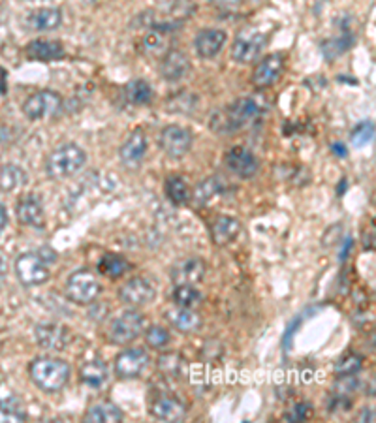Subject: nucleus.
<instances>
[{
  "mask_svg": "<svg viewBox=\"0 0 376 423\" xmlns=\"http://www.w3.org/2000/svg\"><path fill=\"white\" fill-rule=\"evenodd\" d=\"M284 74V55L282 53H271L260 58L256 68L252 72V85L256 89H268L273 87Z\"/></svg>",
  "mask_w": 376,
  "mask_h": 423,
  "instance_id": "9b49d317",
  "label": "nucleus"
},
{
  "mask_svg": "<svg viewBox=\"0 0 376 423\" xmlns=\"http://www.w3.org/2000/svg\"><path fill=\"white\" fill-rule=\"evenodd\" d=\"M102 282L89 269H77L70 274L64 284L66 298L75 305H91L94 303L102 293Z\"/></svg>",
  "mask_w": 376,
  "mask_h": 423,
  "instance_id": "39448f33",
  "label": "nucleus"
},
{
  "mask_svg": "<svg viewBox=\"0 0 376 423\" xmlns=\"http://www.w3.org/2000/svg\"><path fill=\"white\" fill-rule=\"evenodd\" d=\"M164 190L168 200H170L173 206H184V203H188V200L192 198V192H190L187 181H184L181 175L168 177V181H165L164 184Z\"/></svg>",
  "mask_w": 376,
  "mask_h": 423,
  "instance_id": "c756f323",
  "label": "nucleus"
},
{
  "mask_svg": "<svg viewBox=\"0 0 376 423\" xmlns=\"http://www.w3.org/2000/svg\"><path fill=\"white\" fill-rule=\"evenodd\" d=\"M198 106V96L190 94V92H181L168 102V109L175 111V113H192Z\"/></svg>",
  "mask_w": 376,
  "mask_h": 423,
  "instance_id": "4c0bfd02",
  "label": "nucleus"
},
{
  "mask_svg": "<svg viewBox=\"0 0 376 423\" xmlns=\"http://www.w3.org/2000/svg\"><path fill=\"white\" fill-rule=\"evenodd\" d=\"M19 222L25 226H32V228H44L46 224V213H44V201L40 196L27 194L19 198L18 206H15Z\"/></svg>",
  "mask_w": 376,
  "mask_h": 423,
  "instance_id": "f3484780",
  "label": "nucleus"
},
{
  "mask_svg": "<svg viewBox=\"0 0 376 423\" xmlns=\"http://www.w3.org/2000/svg\"><path fill=\"white\" fill-rule=\"evenodd\" d=\"M63 23V13L58 8H38L27 15L25 25L30 32H49L61 27Z\"/></svg>",
  "mask_w": 376,
  "mask_h": 423,
  "instance_id": "412c9836",
  "label": "nucleus"
},
{
  "mask_svg": "<svg viewBox=\"0 0 376 423\" xmlns=\"http://www.w3.org/2000/svg\"><path fill=\"white\" fill-rule=\"evenodd\" d=\"M87 164V153L77 144H63L47 155L46 172L49 179H68L80 173Z\"/></svg>",
  "mask_w": 376,
  "mask_h": 423,
  "instance_id": "20e7f679",
  "label": "nucleus"
},
{
  "mask_svg": "<svg viewBox=\"0 0 376 423\" xmlns=\"http://www.w3.org/2000/svg\"><path fill=\"white\" fill-rule=\"evenodd\" d=\"M30 380L46 393H55L68 384L72 369L61 358H36L29 365Z\"/></svg>",
  "mask_w": 376,
  "mask_h": 423,
  "instance_id": "7ed1b4c3",
  "label": "nucleus"
},
{
  "mask_svg": "<svg viewBox=\"0 0 376 423\" xmlns=\"http://www.w3.org/2000/svg\"><path fill=\"white\" fill-rule=\"evenodd\" d=\"M27 183H29V175L15 164H6V166L0 168V190L13 192Z\"/></svg>",
  "mask_w": 376,
  "mask_h": 423,
  "instance_id": "cd10ccee",
  "label": "nucleus"
},
{
  "mask_svg": "<svg viewBox=\"0 0 376 423\" xmlns=\"http://www.w3.org/2000/svg\"><path fill=\"white\" fill-rule=\"evenodd\" d=\"M35 341L38 346L51 352H63L72 341V329L63 324H40L35 327Z\"/></svg>",
  "mask_w": 376,
  "mask_h": 423,
  "instance_id": "ddd939ff",
  "label": "nucleus"
},
{
  "mask_svg": "<svg viewBox=\"0 0 376 423\" xmlns=\"http://www.w3.org/2000/svg\"><path fill=\"white\" fill-rule=\"evenodd\" d=\"M57 262V252L51 248H40L36 252H25L15 260V274L25 288L42 286L49 280V265Z\"/></svg>",
  "mask_w": 376,
  "mask_h": 423,
  "instance_id": "f03ea898",
  "label": "nucleus"
},
{
  "mask_svg": "<svg viewBox=\"0 0 376 423\" xmlns=\"http://www.w3.org/2000/svg\"><path fill=\"white\" fill-rule=\"evenodd\" d=\"M151 416L160 422H179L187 416V405L173 395H160L151 405Z\"/></svg>",
  "mask_w": 376,
  "mask_h": 423,
  "instance_id": "6ab92c4d",
  "label": "nucleus"
},
{
  "mask_svg": "<svg viewBox=\"0 0 376 423\" xmlns=\"http://www.w3.org/2000/svg\"><path fill=\"white\" fill-rule=\"evenodd\" d=\"M192 70L190 58L179 49H168V51L160 57V74L168 83H177V81L184 80Z\"/></svg>",
  "mask_w": 376,
  "mask_h": 423,
  "instance_id": "dca6fc26",
  "label": "nucleus"
},
{
  "mask_svg": "<svg viewBox=\"0 0 376 423\" xmlns=\"http://www.w3.org/2000/svg\"><path fill=\"white\" fill-rule=\"evenodd\" d=\"M171 299L177 307H184V309H194L203 301V296L194 284H175Z\"/></svg>",
  "mask_w": 376,
  "mask_h": 423,
  "instance_id": "c85d7f7f",
  "label": "nucleus"
},
{
  "mask_svg": "<svg viewBox=\"0 0 376 423\" xmlns=\"http://www.w3.org/2000/svg\"><path fill=\"white\" fill-rule=\"evenodd\" d=\"M352 246H353V241L352 239H344V245H342L341 248V260L344 262L348 258V254H350V251H352Z\"/></svg>",
  "mask_w": 376,
  "mask_h": 423,
  "instance_id": "a18cd8bd",
  "label": "nucleus"
},
{
  "mask_svg": "<svg viewBox=\"0 0 376 423\" xmlns=\"http://www.w3.org/2000/svg\"><path fill=\"white\" fill-rule=\"evenodd\" d=\"M228 42V34L220 29H203L194 38V49L198 57L213 58L223 51V47Z\"/></svg>",
  "mask_w": 376,
  "mask_h": 423,
  "instance_id": "a211bd4d",
  "label": "nucleus"
},
{
  "mask_svg": "<svg viewBox=\"0 0 376 423\" xmlns=\"http://www.w3.org/2000/svg\"><path fill=\"white\" fill-rule=\"evenodd\" d=\"M209 4L220 12H234L243 4V0H209Z\"/></svg>",
  "mask_w": 376,
  "mask_h": 423,
  "instance_id": "79ce46f5",
  "label": "nucleus"
},
{
  "mask_svg": "<svg viewBox=\"0 0 376 423\" xmlns=\"http://www.w3.org/2000/svg\"><path fill=\"white\" fill-rule=\"evenodd\" d=\"M154 296H156V290L143 277H132L119 290L120 303L128 309H139V307L151 305L154 301Z\"/></svg>",
  "mask_w": 376,
  "mask_h": 423,
  "instance_id": "9d476101",
  "label": "nucleus"
},
{
  "mask_svg": "<svg viewBox=\"0 0 376 423\" xmlns=\"http://www.w3.org/2000/svg\"><path fill=\"white\" fill-rule=\"evenodd\" d=\"M220 192H223V179L209 177L206 179V181H201V183L196 187L194 200L198 206H206L213 198H217Z\"/></svg>",
  "mask_w": 376,
  "mask_h": 423,
  "instance_id": "f704fd0d",
  "label": "nucleus"
},
{
  "mask_svg": "<svg viewBox=\"0 0 376 423\" xmlns=\"http://www.w3.org/2000/svg\"><path fill=\"white\" fill-rule=\"evenodd\" d=\"M182 358L175 352H170V354H164L158 358V369L164 372L165 377H179L182 371Z\"/></svg>",
  "mask_w": 376,
  "mask_h": 423,
  "instance_id": "58836bf2",
  "label": "nucleus"
},
{
  "mask_svg": "<svg viewBox=\"0 0 376 423\" xmlns=\"http://www.w3.org/2000/svg\"><path fill=\"white\" fill-rule=\"evenodd\" d=\"M372 136H375V122L372 120H361L359 125L353 126L350 141H352L353 147H363L369 141H372Z\"/></svg>",
  "mask_w": 376,
  "mask_h": 423,
  "instance_id": "c9c22d12",
  "label": "nucleus"
},
{
  "mask_svg": "<svg viewBox=\"0 0 376 423\" xmlns=\"http://www.w3.org/2000/svg\"><path fill=\"white\" fill-rule=\"evenodd\" d=\"M170 341H171L170 332L164 329V327L149 326L147 329H145V343H147V346H151V348L154 350L165 348V346L170 344Z\"/></svg>",
  "mask_w": 376,
  "mask_h": 423,
  "instance_id": "e433bc0d",
  "label": "nucleus"
},
{
  "mask_svg": "<svg viewBox=\"0 0 376 423\" xmlns=\"http://www.w3.org/2000/svg\"><path fill=\"white\" fill-rule=\"evenodd\" d=\"M145 153H147V136H145V132L142 128H136L130 136L126 137L125 144L120 145V160L128 164V166H132V164H137V162L142 160Z\"/></svg>",
  "mask_w": 376,
  "mask_h": 423,
  "instance_id": "5701e85b",
  "label": "nucleus"
},
{
  "mask_svg": "<svg viewBox=\"0 0 376 423\" xmlns=\"http://www.w3.org/2000/svg\"><path fill=\"white\" fill-rule=\"evenodd\" d=\"M66 55V49L57 40H35L25 47V57L35 63H53L61 61Z\"/></svg>",
  "mask_w": 376,
  "mask_h": 423,
  "instance_id": "aec40b11",
  "label": "nucleus"
},
{
  "mask_svg": "<svg viewBox=\"0 0 376 423\" xmlns=\"http://www.w3.org/2000/svg\"><path fill=\"white\" fill-rule=\"evenodd\" d=\"M265 42H268V38L262 32H258V30H251L249 32V30H245V32H241L234 40L232 58L237 64H254L262 57Z\"/></svg>",
  "mask_w": 376,
  "mask_h": 423,
  "instance_id": "1a4fd4ad",
  "label": "nucleus"
},
{
  "mask_svg": "<svg viewBox=\"0 0 376 423\" xmlns=\"http://www.w3.org/2000/svg\"><path fill=\"white\" fill-rule=\"evenodd\" d=\"M241 234V222L234 217L220 215L211 224V239L217 246H226L237 239Z\"/></svg>",
  "mask_w": 376,
  "mask_h": 423,
  "instance_id": "4be33fe9",
  "label": "nucleus"
},
{
  "mask_svg": "<svg viewBox=\"0 0 376 423\" xmlns=\"http://www.w3.org/2000/svg\"><path fill=\"white\" fill-rule=\"evenodd\" d=\"M123 417V410L113 403H96L85 412L87 423H119Z\"/></svg>",
  "mask_w": 376,
  "mask_h": 423,
  "instance_id": "393cba45",
  "label": "nucleus"
},
{
  "mask_svg": "<svg viewBox=\"0 0 376 423\" xmlns=\"http://www.w3.org/2000/svg\"><path fill=\"white\" fill-rule=\"evenodd\" d=\"M128 269H130V262H128L126 258L120 256V254H111V252H108V254H104V256L100 258V262H98V271L102 274H106V277L111 280L120 279L123 274H126Z\"/></svg>",
  "mask_w": 376,
  "mask_h": 423,
  "instance_id": "bb28decb",
  "label": "nucleus"
},
{
  "mask_svg": "<svg viewBox=\"0 0 376 423\" xmlns=\"http://www.w3.org/2000/svg\"><path fill=\"white\" fill-rule=\"evenodd\" d=\"M262 109L263 106L258 102L256 98H237L235 102L228 103L226 108L213 111L211 119H209V126L217 134H230V132L243 128L249 120H252L254 117L262 113Z\"/></svg>",
  "mask_w": 376,
  "mask_h": 423,
  "instance_id": "f257e3e1",
  "label": "nucleus"
},
{
  "mask_svg": "<svg viewBox=\"0 0 376 423\" xmlns=\"http://www.w3.org/2000/svg\"><path fill=\"white\" fill-rule=\"evenodd\" d=\"M224 162H226L230 172L241 179L254 177L258 170H260V162H258L256 155L251 149L243 147V145L232 147L224 156Z\"/></svg>",
  "mask_w": 376,
  "mask_h": 423,
  "instance_id": "4468645a",
  "label": "nucleus"
},
{
  "mask_svg": "<svg viewBox=\"0 0 376 423\" xmlns=\"http://www.w3.org/2000/svg\"><path fill=\"white\" fill-rule=\"evenodd\" d=\"M4 274H6V258L0 252V277H4Z\"/></svg>",
  "mask_w": 376,
  "mask_h": 423,
  "instance_id": "de8ad7c7",
  "label": "nucleus"
},
{
  "mask_svg": "<svg viewBox=\"0 0 376 423\" xmlns=\"http://www.w3.org/2000/svg\"><path fill=\"white\" fill-rule=\"evenodd\" d=\"M27 417L23 400L18 397L0 399V422H23Z\"/></svg>",
  "mask_w": 376,
  "mask_h": 423,
  "instance_id": "473e14b6",
  "label": "nucleus"
},
{
  "mask_svg": "<svg viewBox=\"0 0 376 423\" xmlns=\"http://www.w3.org/2000/svg\"><path fill=\"white\" fill-rule=\"evenodd\" d=\"M363 365V361L361 358L356 354H348L344 355L342 360H339L335 363V372L339 377H353V374H358L359 369Z\"/></svg>",
  "mask_w": 376,
  "mask_h": 423,
  "instance_id": "ea45409f",
  "label": "nucleus"
},
{
  "mask_svg": "<svg viewBox=\"0 0 376 423\" xmlns=\"http://www.w3.org/2000/svg\"><path fill=\"white\" fill-rule=\"evenodd\" d=\"M142 51L149 57H162L168 51V40H165L164 32L158 30H149L142 42Z\"/></svg>",
  "mask_w": 376,
  "mask_h": 423,
  "instance_id": "72a5a7b5",
  "label": "nucleus"
},
{
  "mask_svg": "<svg viewBox=\"0 0 376 423\" xmlns=\"http://www.w3.org/2000/svg\"><path fill=\"white\" fill-rule=\"evenodd\" d=\"M125 98L134 106H147L153 100V89L145 80H132L125 87Z\"/></svg>",
  "mask_w": 376,
  "mask_h": 423,
  "instance_id": "2f4dec72",
  "label": "nucleus"
},
{
  "mask_svg": "<svg viewBox=\"0 0 376 423\" xmlns=\"http://www.w3.org/2000/svg\"><path fill=\"white\" fill-rule=\"evenodd\" d=\"M147 350L143 348H126L115 358V374L120 380H132L142 377V372L149 367Z\"/></svg>",
  "mask_w": 376,
  "mask_h": 423,
  "instance_id": "f8f14e48",
  "label": "nucleus"
},
{
  "mask_svg": "<svg viewBox=\"0 0 376 423\" xmlns=\"http://www.w3.org/2000/svg\"><path fill=\"white\" fill-rule=\"evenodd\" d=\"M311 416H313V405L311 403H299L290 412H286L282 419L284 422H305Z\"/></svg>",
  "mask_w": 376,
  "mask_h": 423,
  "instance_id": "a19ab883",
  "label": "nucleus"
},
{
  "mask_svg": "<svg viewBox=\"0 0 376 423\" xmlns=\"http://www.w3.org/2000/svg\"><path fill=\"white\" fill-rule=\"evenodd\" d=\"M8 92V72L0 66V98Z\"/></svg>",
  "mask_w": 376,
  "mask_h": 423,
  "instance_id": "37998d69",
  "label": "nucleus"
},
{
  "mask_svg": "<svg viewBox=\"0 0 376 423\" xmlns=\"http://www.w3.org/2000/svg\"><path fill=\"white\" fill-rule=\"evenodd\" d=\"M207 271L206 262L201 258L190 256L179 260L170 269V279L173 284H198L203 280Z\"/></svg>",
  "mask_w": 376,
  "mask_h": 423,
  "instance_id": "2eb2a0df",
  "label": "nucleus"
},
{
  "mask_svg": "<svg viewBox=\"0 0 376 423\" xmlns=\"http://www.w3.org/2000/svg\"><path fill=\"white\" fill-rule=\"evenodd\" d=\"M331 149H333V155L341 156V158H344V156L348 155L346 147H344L342 144H333V145H331Z\"/></svg>",
  "mask_w": 376,
  "mask_h": 423,
  "instance_id": "49530a36",
  "label": "nucleus"
},
{
  "mask_svg": "<svg viewBox=\"0 0 376 423\" xmlns=\"http://www.w3.org/2000/svg\"><path fill=\"white\" fill-rule=\"evenodd\" d=\"M158 144L165 156L179 160L182 156H187L192 149V134L184 126L170 125L160 132Z\"/></svg>",
  "mask_w": 376,
  "mask_h": 423,
  "instance_id": "6e6552de",
  "label": "nucleus"
},
{
  "mask_svg": "<svg viewBox=\"0 0 376 423\" xmlns=\"http://www.w3.org/2000/svg\"><path fill=\"white\" fill-rule=\"evenodd\" d=\"M8 226V213H6V207L0 203V234L6 229Z\"/></svg>",
  "mask_w": 376,
  "mask_h": 423,
  "instance_id": "c03bdc74",
  "label": "nucleus"
},
{
  "mask_svg": "<svg viewBox=\"0 0 376 423\" xmlns=\"http://www.w3.org/2000/svg\"><path fill=\"white\" fill-rule=\"evenodd\" d=\"M165 318L171 326L175 327L177 332L181 333H196L201 327V318L196 315L192 309H184V307H177L165 312Z\"/></svg>",
  "mask_w": 376,
  "mask_h": 423,
  "instance_id": "b1692460",
  "label": "nucleus"
},
{
  "mask_svg": "<svg viewBox=\"0 0 376 423\" xmlns=\"http://www.w3.org/2000/svg\"><path fill=\"white\" fill-rule=\"evenodd\" d=\"M108 367L102 360L87 361L85 365L80 369V380L89 388H100L108 380Z\"/></svg>",
  "mask_w": 376,
  "mask_h": 423,
  "instance_id": "a878e982",
  "label": "nucleus"
},
{
  "mask_svg": "<svg viewBox=\"0 0 376 423\" xmlns=\"http://www.w3.org/2000/svg\"><path fill=\"white\" fill-rule=\"evenodd\" d=\"M353 42H356V36L352 32H348L344 30V34L341 38H330V40L322 42V53H324V57L327 61H335L337 57H341L342 53H346L350 47L353 46Z\"/></svg>",
  "mask_w": 376,
  "mask_h": 423,
  "instance_id": "7c9ffc66",
  "label": "nucleus"
},
{
  "mask_svg": "<svg viewBox=\"0 0 376 423\" xmlns=\"http://www.w3.org/2000/svg\"><path fill=\"white\" fill-rule=\"evenodd\" d=\"M63 108V96L55 91L44 89L35 94H30L23 103V113L27 115V119L30 120H44L61 111Z\"/></svg>",
  "mask_w": 376,
  "mask_h": 423,
  "instance_id": "0eeeda50",
  "label": "nucleus"
},
{
  "mask_svg": "<svg viewBox=\"0 0 376 423\" xmlns=\"http://www.w3.org/2000/svg\"><path fill=\"white\" fill-rule=\"evenodd\" d=\"M145 324H147V320L142 312L134 309L125 310L109 322L108 341L117 344V346H126V344L134 343L145 332Z\"/></svg>",
  "mask_w": 376,
  "mask_h": 423,
  "instance_id": "423d86ee",
  "label": "nucleus"
}]
</instances>
